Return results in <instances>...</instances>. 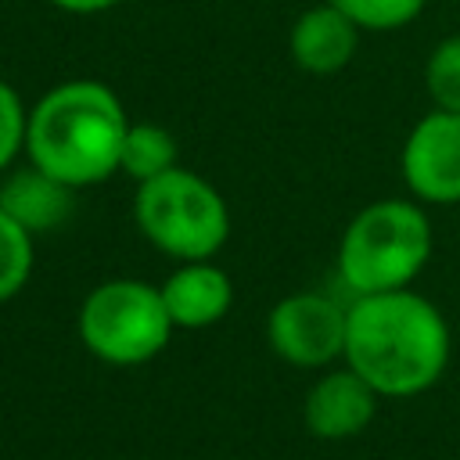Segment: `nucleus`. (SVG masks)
Returning a JSON list of instances; mask_svg holds the SVG:
<instances>
[{
	"label": "nucleus",
	"instance_id": "nucleus-15",
	"mask_svg": "<svg viewBox=\"0 0 460 460\" xmlns=\"http://www.w3.org/2000/svg\"><path fill=\"white\" fill-rule=\"evenodd\" d=\"M363 32H392L420 18L428 0H331Z\"/></svg>",
	"mask_w": 460,
	"mask_h": 460
},
{
	"label": "nucleus",
	"instance_id": "nucleus-11",
	"mask_svg": "<svg viewBox=\"0 0 460 460\" xmlns=\"http://www.w3.org/2000/svg\"><path fill=\"white\" fill-rule=\"evenodd\" d=\"M0 208L22 223L32 237L36 234H50L58 226H65L72 219L75 208V187H68L65 180L43 172L40 165H22V169H7L0 180Z\"/></svg>",
	"mask_w": 460,
	"mask_h": 460
},
{
	"label": "nucleus",
	"instance_id": "nucleus-17",
	"mask_svg": "<svg viewBox=\"0 0 460 460\" xmlns=\"http://www.w3.org/2000/svg\"><path fill=\"white\" fill-rule=\"evenodd\" d=\"M50 4L61 7V11H72V14H97V11L119 7L122 0H50Z\"/></svg>",
	"mask_w": 460,
	"mask_h": 460
},
{
	"label": "nucleus",
	"instance_id": "nucleus-2",
	"mask_svg": "<svg viewBox=\"0 0 460 460\" xmlns=\"http://www.w3.org/2000/svg\"><path fill=\"white\" fill-rule=\"evenodd\" d=\"M126 104L101 79H68L29 108L25 155L68 187H93L119 172L129 129Z\"/></svg>",
	"mask_w": 460,
	"mask_h": 460
},
{
	"label": "nucleus",
	"instance_id": "nucleus-14",
	"mask_svg": "<svg viewBox=\"0 0 460 460\" xmlns=\"http://www.w3.org/2000/svg\"><path fill=\"white\" fill-rule=\"evenodd\" d=\"M424 90L435 108L460 111V32L442 36L424 61Z\"/></svg>",
	"mask_w": 460,
	"mask_h": 460
},
{
	"label": "nucleus",
	"instance_id": "nucleus-1",
	"mask_svg": "<svg viewBox=\"0 0 460 460\" xmlns=\"http://www.w3.org/2000/svg\"><path fill=\"white\" fill-rule=\"evenodd\" d=\"M449 349V320L413 288L356 295L349 305L345 363L381 399H413L435 388Z\"/></svg>",
	"mask_w": 460,
	"mask_h": 460
},
{
	"label": "nucleus",
	"instance_id": "nucleus-3",
	"mask_svg": "<svg viewBox=\"0 0 460 460\" xmlns=\"http://www.w3.org/2000/svg\"><path fill=\"white\" fill-rule=\"evenodd\" d=\"M431 223L413 198H381L363 205L338 241V277L352 295L410 288L431 259Z\"/></svg>",
	"mask_w": 460,
	"mask_h": 460
},
{
	"label": "nucleus",
	"instance_id": "nucleus-4",
	"mask_svg": "<svg viewBox=\"0 0 460 460\" xmlns=\"http://www.w3.org/2000/svg\"><path fill=\"white\" fill-rule=\"evenodd\" d=\"M133 219L140 234L169 259H212L230 237V208L212 180L194 169H169L137 183Z\"/></svg>",
	"mask_w": 460,
	"mask_h": 460
},
{
	"label": "nucleus",
	"instance_id": "nucleus-10",
	"mask_svg": "<svg viewBox=\"0 0 460 460\" xmlns=\"http://www.w3.org/2000/svg\"><path fill=\"white\" fill-rule=\"evenodd\" d=\"M158 288H162L172 327H183V331L212 327L234 305V284L226 270H219L212 259L180 262Z\"/></svg>",
	"mask_w": 460,
	"mask_h": 460
},
{
	"label": "nucleus",
	"instance_id": "nucleus-12",
	"mask_svg": "<svg viewBox=\"0 0 460 460\" xmlns=\"http://www.w3.org/2000/svg\"><path fill=\"white\" fill-rule=\"evenodd\" d=\"M180 165V144L176 137L158 122H129L122 140L119 172H126L133 183H144L151 176H162Z\"/></svg>",
	"mask_w": 460,
	"mask_h": 460
},
{
	"label": "nucleus",
	"instance_id": "nucleus-16",
	"mask_svg": "<svg viewBox=\"0 0 460 460\" xmlns=\"http://www.w3.org/2000/svg\"><path fill=\"white\" fill-rule=\"evenodd\" d=\"M25 133H29V108L22 104V93L0 79V176L14 165L18 155H25Z\"/></svg>",
	"mask_w": 460,
	"mask_h": 460
},
{
	"label": "nucleus",
	"instance_id": "nucleus-9",
	"mask_svg": "<svg viewBox=\"0 0 460 460\" xmlns=\"http://www.w3.org/2000/svg\"><path fill=\"white\" fill-rule=\"evenodd\" d=\"M359 25L341 14L331 0L302 11L288 32L291 61L309 75H334L341 72L359 50Z\"/></svg>",
	"mask_w": 460,
	"mask_h": 460
},
{
	"label": "nucleus",
	"instance_id": "nucleus-7",
	"mask_svg": "<svg viewBox=\"0 0 460 460\" xmlns=\"http://www.w3.org/2000/svg\"><path fill=\"white\" fill-rule=\"evenodd\" d=\"M399 172L406 190L428 205L460 201V111L431 108L402 140Z\"/></svg>",
	"mask_w": 460,
	"mask_h": 460
},
{
	"label": "nucleus",
	"instance_id": "nucleus-8",
	"mask_svg": "<svg viewBox=\"0 0 460 460\" xmlns=\"http://www.w3.org/2000/svg\"><path fill=\"white\" fill-rule=\"evenodd\" d=\"M377 392L345 363L334 370H323L305 399H302V420L309 428V435L338 442V438H352L359 435L374 413H377Z\"/></svg>",
	"mask_w": 460,
	"mask_h": 460
},
{
	"label": "nucleus",
	"instance_id": "nucleus-13",
	"mask_svg": "<svg viewBox=\"0 0 460 460\" xmlns=\"http://www.w3.org/2000/svg\"><path fill=\"white\" fill-rule=\"evenodd\" d=\"M36 244L32 234L0 208V302H11L32 277Z\"/></svg>",
	"mask_w": 460,
	"mask_h": 460
},
{
	"label": "nucleus",
	"instance_id": "nucleus-6",
	"mask_svg": "<svg viewBox=\"0 0 460 460\" xmlns=\"http://www.w3.org/2000/svg\"><path fill=\"white\" fill-rule=\"evenodd\" d=\"M349 305L323 291H291L266 316V338L273 352L298 370H327L345 359Z\"/></svg>",
	"mask_w": 460,
	"mask_h": 460
},
{
	"label": "nucleus",
	"instance_id": "nucleus-5",
	"mask_svg": "<svg viewBox=\"0 0 460 460\" xmlns=\"http://www.w3.org/2000/svg\"><path fill=\"white\" fill-rule=\"evenodd\" d=\"M172 331L162 288L137 277L101 280L79 305V338L86 352L108 367L151 363Z\"/></svg>",
	"mask_w": 460,
	"mask_h": 460
}]
</instances>
